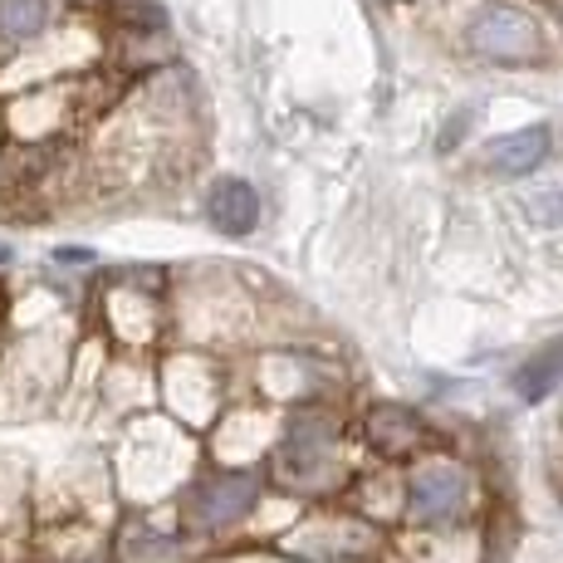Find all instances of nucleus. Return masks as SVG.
I'll return each mask as SVG.
<instances>
[{
  "instance_id": "1",
  "label": "nucleus",
  "mask_w": 563,
  "mask_h": 563,
  "mask_svg": "<svg viewBox=\"0 0 563 563\" xmlns=\"http://www.w3.org/2000/svg\"><path fill=\"white\" fill-rule=\"evenodd\" d=\"M471 49L481 59H495V64H519V59H534L539 54V30L525 10L515 5H485L475 10L471 20Z\"/></svg>"
},
{
  "instance_id": "2",
  "label": "nucleus",
  "mask_w": 563,
  "mask_h": 563,
  "mask_svg": "<svg viewBox=\"0 0 563 563\" xmlns=\"http://www.w3.org/2000/svg\"><path fill=\"white\" fill-rule=\"evenodd\" d=\"M260 481L245 471H221V475H206L197 490L187 495V519L197 529H225L235 525L245 510L255 505Z\"/></svg>"
},
{
  "instance_id": "3",
  "label": "nucleus",
  "mask_w": 563,
  "mask_h": 563,
  "mask_svg": "<svg viewBox=\"0 0 563 563\" xmlns=\"http://www.w3.org/2000/svg\"><path fill=\"white\" fill-rule=\"evenodd\" d=\"M465 510V475L456 465H421L411 475V519L417 525H446Z\"/></svg>"
},
{
  "instance_id": "4",
  "label": "nucleus",
  "mask_w": 563,
  "mask_h": 563,
  "mask_svg": "<svg viewBox=\"0 0 563 563\" xmlns=\"http://www.w3.org/2000/svg\"><path fill=\"white\" fill-rule=\"evenodd\" d=\"M206 211H211V221L221 225V231L245 235L260 221V197H255V187H245L241 177H225V181H216V187H211Z\"/></svg>"
},
{
  "instance_id": "5",
  "label": "nucleus",
  "mask_w": 563,
  "mask_h": 563,
  "mask_svg": "<svg viewBox=\"0 0 563 563\" xmlns=\"http://www.w3.org/2000/svg\"><path fill=\"white\" fill-rule=\"evenodd\" d=\"M549 128L544 123H534V128H519V133H505V137H495L490 143V162L500 172H510V177H525V172H534L539 162L549 157Z\"/></svg>"
},
{
  "instance_id": "6",
  "label": "nucleus",
  "mask_w": 563,
  "mask_h": 563,
  "mask_svg": "<svg viewBox=\"0 0 563 563\" xmlns=\"http://www.w3.org/2000/svg\"><path fill=\"white\" fill-rule=\"evenodd\" d=\"M559 383H563V343H544V349L515 373V393L525 397V402H544Z\"/></svg>"
},
{
  "instance_id": "7",
  "label": "nucleus",
  "mask_w": 563,
  "mask_h": 563,
  "mask_svg": "<svg viewBox=\"0 0 563 563\" xmlns=\"http://www.w3.org/2000/svg\"><path fill=\"white\" fill-rule=\"evenodd\" d=\"M45 25H49V0H0V35L10 45L45 35Z\"/></svg>"
},
{
  "instance_id": "8",
  "label": "nucleus",
  "mask_w": 563,
  "mask_h": 563,
  "mask_svg": "<svg viewBox=\"0 0 563 563\" xmlns=\"http://www.w3.org/2000/svg\"><path fill=\"white\" fill-rule=\"evenodd\" d=\"M367 431H373V441L387 451V456H402V451H411L417 437H421V427L407 417L402 407H377L373 421H367Z\"/></svg>"
},
{
  "instance_id": "9",
  "label": "nucleus",
  "mask_w": 563,
  "mask_h": 563,
  "mask_svg": "<svg viewBox=\"0 0 563 563\" xmlns=\"http://www.w3.org/2000/svg\"><path fill=\"white\" fill-rule=\"evenodd\" d=\"M118 15L128 20V30H162L167 25V15H162V10L153 5V0H118Z\"/></svg>"
},
{
  "instance_id": "10",
  "label": "nucleus",
  "mask_w": 563,
  "mask_h": 563,
  "mask_svg": "<svg viewBox=\"0 0 563 563\" xmlns=\"http://www.w3.org/2000/svg\"><path fill=\"white\" fill-rule=\"evenodd\" d=\"M529 211H534L544 225H559L563 221V197H539V201H529Z\"/></svg>"
},
{
  "instance_id": "11",
  "label": "nucleus",
  "mask_w": 563,
  "mask_h": 563,
  "mask_svg": "<svg viewBox=\"0 0 563 563\" xmlns=\"http://www.w3.org/2000/svg\"><path fill=\"white\" fill-rule=\"evenodd\" d=\"M5 260H10V245H0V265H5Z\"/></svg>"
}]
</instances>
